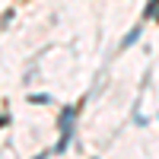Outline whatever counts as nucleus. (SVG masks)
I'll use <instances>...</instances> for the list:
<instances>
[{"label":"nucleus","instance_id":"obj_1","mask_svg":"<svg viewBox=\"0 0 159 159\" xmlns=\"http://www.w3.org/2000/svg\"><path fill=\"white\" fill-rule=\"evenodd\" d=\"M76 111H80V105H70V108H64L61 111V143L54 147V153H64L70 147V137H73V121H76Z\"/></svg>","mask_w":159,"mask_h":159},{"label":"nucleus","instance_id":"obj_3","mask_svg":"<svg viewBox=\"0 0 159 159\" xmlns=\"http://www.w3.org/2000/svg\"><path fill=\"white\" fill-rule=\"evenodd\" d=\"M29 102H35V105H42V102H51V96H45V92H38V96H29Z\"/></svg>","mask_w":159,"mask_h":159},{"label":"nucleus","instance_id":"obj_4","mask_svg":"<svg viewBox=\"0 0 159 159\" xmlns=\"http://www.w3.org/2000/svg\"><path fill=\"white\" fill-rule=\"evenodd\" d=\"M156 10H159V0H150V7H147V10H143V13H147V16H153V13H156Z\"/></svg>","mask_w":159,"mask_h":159},{"label":"nucleus","instance_id":"obj_2","mask_svg":"<svg viewBox=\"0 0 159 159\" xmlns=\"http://www.w3.org/2000/svg\"><path fill=\"white\" fill-rule=\"evenodd\" d=\"M137 38H140V29H130V32L124 35V42H121V48H130V45L137 42Z\"/></svg>","mask_w":159,"mask_h":159}]
</instances>
